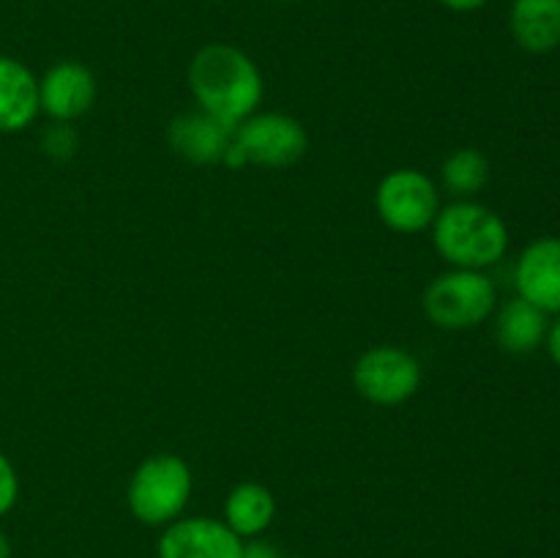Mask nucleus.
<instances>
[{"instance_id":"2","label":"nucleus","mask_w":560,"mask_h":558,"mask_svg":"<svg viewBox=\"0 0 560 558\" xmlns=\"http://www.w3.org/2000/svg\"><path fill=\"white\" fill-rule=\"evenodd\" d=\"M432 241L452 268L485 271L506 255L509 228L492 208L474 200H457L438 211Z\"/></svg>"},{"instance_id":"17","label":"nucleus","mask_w":560,"mask_h":558,"mask_svg":"<svg viewBox=\"0 0 560 558\" xmlns=\"http://www.w3.org/2000/svg\"><path fill=\"white\" fill-rule=\"evenodd\" d=\"M77 142H80L77 140V131L71 129L69 124H60V120H55V124L49 126L42 137L44 153H47V156H52L55 162H66V159L74 156Z\"/></svg>"},{"instance_id":"5","label":"nucleus","mask_w":560,"mask_h":558,"mask_svg":"<svg viewBox=\"0 0 560 558\" xmlns=\"http://www.w3.org/2000/svg\"><path fill=\"white\" fill-rule=\"evenodd\" d=\"M191 496V470L175 454H156L140 463L129 481L131 514L145 525H167L178 520Z\"/></svg>"},{"instance_id":"10","label":"nucleus","mask_w":560,"mask_h":558,"mask_svg":"<svg viewBox=\"0 0 560 558\" xmlns=\"http://www.w3.org/2000/svg\"><path fill=\"white\" fill-rule=\"evenodd\" d=\"M520 299L530 301L547 315H560V239H536L520 255L514 268Z\"/></svg>"},{"instance_id":"8","label":"nucleus","mask_w":560,"mask_h":558,"mask_svg":"<svg viewBox=\"0 0 560 558\" xmlns=\"http://www.w3.org/2000/svg\"><path fill=\"white\" fill-rule=\"evenodd\" d=\"M156 553L159 558H241L244 542L224 520L186 518L167 523Z\"/></svg>"},{"instance_id":"7","label":"nucleus","mask_w":560,"mask_h":558,"mask_svg":"<svg viewBox=\"0 0 560 558\" xmlns=\"http://www.w3.org/2000/svg\"><path fill=\"white\" fill-rule=\"evenodd\" d=\"M353 386L375 405H402L419 392L421 364L408 350L377 345L355 361Z\"/></svg>"},{"instance_id":"3","label":"nucleus","mask_w":560,"mask_h":558,"mask_svg":"<svg viewBox=\"0 0 560 558\" xmlns=\"http://www.w3.org/2000/svg\"><path fill=\"white\" fill-rule=\"evenodd\" d=\"M306 131L295 118L284 113H255L233 129L222 162L241 170L246 164L260 167H290L306 153Z\"/></svg>"},{"instance_id":"6","label":"nucleus","mask_w":560,"mask_h":558,"mask_svg":"<svg viewBox=\"0 0 560 558\" xmlns=\"http://www.w3.org/2000/svg\"><path fill=\"white\" fill-rule=\"evenodd\" d=\"M375 208L383 224L397 233H421L435 222L438 211H441V197H438V186L432 184L430 175L413 167H402L381 181Z\"/></svg>"},{"instance_id":"15","label":"nucleus","mask_w":560,"mask_h":558,"mask_svg":"<svg viewBox=\"0 0 560 558\" xmlns=\"http://www.w3.org/2000/svg\"><path fill=\"white\" fill-rule=\"evenodd\" d=\"M277 514V501L268 487L257 481H244L235 487L224 501V523L244 539V536H260Z\"/></svg>"},{"instance_id":"20","label":"nucleus","mask_w":560,"mask_h":558,"mask_svg":"<svg viewBox=\"0 0 560 558\" xmlns=\"http://www.w3.org/2000/svg\"><path fill=\"white\" fill-rule=\"evenodd\" d=\"M441 5H446L448 11H459V14H468V11H479L481 5H487V0H438Z\"/></svg>"},{"instance_id":"12","label":"nucleus","mask_w":560,"mask_h":558,"mask_svg":"<svg viewBox=\"0 0 560 558\" xmlns=\"http://www.w3.org/2000/svg\"><path fill=\"white\" fill-rule=\"evenodd\" d=\"M38 80L22 60L0 55V135L27 129L38 115Z\"/></svg>"},{"instance_id":"23","label":"nucleus","mask_w":560,"mask_h":558,"mask_svg":"<svg viewBox=\"0 0 560 558\" xmlns=\"http://www.w3.org/2000/svg\"><path fill=\"white\" fill-rule=\"evenodd\" d=\"M279 3H295V0H279Z\"/></svg>"},{"instance_id":"1","label":"nucleus","mask_w":560,"mask_h":558,"mask_svg":"<svg viewBox=\"0 0 560 558\" xmlns=\"http://www.w3.org/2000/svg\"><path fill=\"white\" fill-rule=\"evenodd\" d=\"M189 88L200 109L230 129L255 115L262 98L260 69L233 44H206L191 58Z\"/></svg>"},{"instance_id":"14","label":"nucleus","mask_w":560,"mask_h":558,"mask_svg":"<svg viewBox=\"0 0 560 558\" xmlns=\"http://www.w3.org/2000/svg\"><path fill=\"white\" fill-rule=\"evenodd\" d=\"M550 323H547V312L534 306L525 299H512L501 306L495 323L498 345L509 353H534L541 342L547 339Z\"/></svg>"},{"instance_id":"21","label":"nucleus","mask_w":560,"mask_h":558,"mask_svg":"<svg viewBox=\"0 0 560 558\" xmlns=\"http://www.w3.org/2000/svg\"><path fill=\"white\" fill-rule=\"evenodd\" d=\"M547 350H550L552 361L560 367V317L552 323L550 332H547Z\"/></svg>"},{"instance_id":"13","label":"nucleus","mask_w":560,"mask_h":558,"mask_svg":"<svg viewBox=\"0 0 560 558\" xmlns=\"http://www.w3.org/2000/svg\"><path fill=\"white\" fill-rule=\"evenodd\" d=\"M509 31L525 53H552L560 47V0H514Z\"/></svg>"},{"instance_id":"22","label":"nucleus","mask_w":560,"mask_h":558,"mask_svg":"<svg viewBox=\"0 0 560 558\" xmlns=\"http://www.w3.org/2000/svg\"><path fill=\"white\" fill-rule=\"evenodd\" d=\"M0 558H11V545H9V536L0 531Z\"/></svg>"},{"instance_id":"16","label":"nucleus","mask_w":560,"mask_h":558,"mask_svg":"<svg viewBox=\"0 0 560 558\" xmlns=\"http://www.w3.org/2000/svg\"><path fill=\"white\" fill-rule=\"evenodd\" d=\"M443 186L457 197H470L485 189L490 178V162L479 148H459L443 162Z\"/></svg>"},{"instance_id":"9","label":"nucleus","mask_w":560,"mask_h":558,"mask_svg":"<svg viewBox=\"0 0 560 558\" xmlns=\"http://www.w3.org/2000/svg\"><path fill=\"white\" fill-rule=\"evenodd\" d=\"M96 102V80L77 60H60L38 82V107L60 124H71Z\"/></svg>"},{"instance_id":"11","label":"nucleus","mask_w":560,"mask_h":558,"mask_svg":"<svg viewBox=\"0 0 560 558\" xmlns=\"http://www.w3.org/2000/svg\"><path fill=\"white\" fill-rule=\"evenodd\" d=\"M170 148L186 162L195 164H213L222 162L224 151H228L230 140H233V129L208 115L206 109L197 113H184L170 124L167 129Z\"/></svg>"},{"instance_id":"18","label":"nucleus","mask_w":560,"mask_h":558,"mask_svg":"<svg viewBox=\"0 0 560 558\" xmlns=\"http://www.w3.org/2000/svg\"><path fill=\"white\" fill-rule=\"evenodd\" d=\"M16 498H20V479H16L11 460L0 452V518L14 509Z\"/></svg>"},{"instance_id":"19","label":"nucleus","mask_w":560,"mask_h":558,"mask_svg":"<svg viewBox=\"0 0 560 558\" xmlns=\"http://www.w3.org/2000/svg\"><path fill=\"white\" fill-rule=\"evenodd\" d=\"M241 558H282V556H279V550L271 545V542L257 539V542H249V545H244Z\"/></svg>"},{"instance_id":"4","label":"nucleus","mask_w":560,"mask_h":558,"mask_svg":"<svg viewBox=\"0 0 560 558\" xmlns=\"http://www.w3.org/2000/svg\"><path fill=\"white\" fill-rule=\"evenodd\" d=\"M498 290L495 282L485 271L470 268H452L432 279L424 290V315L446 332H465L495 312Z\"/></svg>"}]
</instances>
